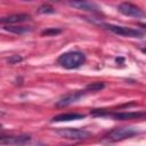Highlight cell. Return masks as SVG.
<instances>
[{
    "instance_id": "1",
    "label": "cell",
    "mask_w": 146,
    "mask_h": 146,
    "mask_svg": "<svg viewBox=\"0 0 146 146\" xmlns=\"http://www.w3.org/2000/svg\"><path fill=\"white\" fill-rule=\"evenodd\" d=\"M84 62H86V56L81 51H67L62 54L57 59V63L62 67L67 70L78 68L81 65H83Z\"/></svg>"
},
{
    "instance_id": "2",
    "label": "cell",
    "mask_w": 146,
    "mask_h": 146,
    "mask_svg": "<svg viewBox=\"0 0 146 146\" xmlns=\"http://www.w3.org/2000/svg\"><path fill=\"white\" fill-rule=\"evenodd\" d=\"M56 133L64 138L70 140H86L91 137V133L84 129H76V128H63L59 130H56Z\"/></svg>"
},
{
    "instance_id": "3",
    "label": "cell",
    "mask_w": 146,
    "mask_h": 146,
    "mask_svg": "<svg viewBox=\"0 0 146 146\" xmlns=\"http://www.w3.org/2000/svg\"><path fill=\"white\" fill-rule=\"evenodd\" d=\"M137 133H139V131L133 127H120V128H115L111 130L106 135V138L110 141H120V140L131 138L136 136Z\"/></svg>"
},
{
    "instance_id": "4",
    "label": "cell",
    "mask_w": 146,
    "mask_h": 146,
    "mask_svg": "<svg viewBox=\"0 0 146 146\" xmlns=\"http://www.w3.org/2000/svg\"><path fill=\"white\" fill-rule=\"evenodd\" d=\"M104 26L108 31H111L115 34L122 35V36H129V38H141L143 36V32L137 29L121 26V25H114V24H104Z\"/></svg>"
},
{
    "instance_id": "5",
    "label": "cell",
    "mask_w": 146,
    "mask_h": 146,
    "mask_svg": "<svg viewBox=\"0 0 146 146\" xmlns=\"http://www.w3.org/2000/svg\"><path fill=\"white\" fill-rule=\"evenodd\" d=\"M31 140V137L27 135H19V136H6L0 135V144L1 145H9V146H23Z\"/></svg>"
},
{
    "instance_id": "6",
    "label": "cell",
    "mask_w": 146,
    "mask_h": 146,
    "mask_svg": "<svg viewBox=\"0 0 146 146\" xmlns=\"http://www.w3.org/2000/svg\"><path fill=\"white\" fill-rule=\"evenodd\" d=\"M117 10L125 15V16H129V17H136V18H139V17H143L144 16V11L143 9H140L138 6L136 5H132L130 2H122L117 6Z\"/></svg>"
},
{
    "instance_id": "7",
    "label": "cell",
    "mask_w": 146,
    "mask_h": 146,
    "mask_svg": "<svg viewBox=\"0 0 146 146\" xmlns=\"http://www.w3.org/2000/svg\"><path fill=\"white\" fill-rule=\"evenodd\" d=\"M86 95V91L83 90H78V91H72V92H68L66 94L65 96H63L62 98H59L56 103V106L58 107H64V106H67L72 103H75L78 102L80 98H82L83 96Z\"/></svg>"
},
{
    "instance_id": "8",
    "label": "cell",
    "mask_w": 146,
    "mask_h": 146,
    "mask_svg": "<svg viewBox=\"0 0 146 146\" xmlns=\"http://www.w3.org/2000/svg\"><path fill=\"white\" fill-rule=\"evenodd\" d=\"M31 19V16L29 14H13L9 16H5L0 18V24H6V26L10 24H17V23H23L27 22Z\"/></svg>"
},
{
    "instance_id": "9",
    "label": "cell",
    "mask_w": 146,
    "mask_h": 146,
    "mask_svg": "<svg viewBox=\"0 0 146 146\" xmlns=\"http://www.w3.org/2000/svg\"><path fill=\"white\" fill-rule=\"evenodd\" d=\"M70 5L72 7H75L78 9L81 10H87V11H92V13H98L99 11V7L94 3V2H88V1H73L70 2Z\"/></svg>"
},
{
    "instance_id": "10",
    "label": "cell",
    "mask_w": 146,
    "mask_h": 146,
    "mask_svg": "<svg viewBox=\"0 0 146 146\" xmlns=\"http://www.w3.org/2000/svg\"><path fill=\"white\" fill-rule=\"evenodd\" d=\"M111 115L115 120H132V119L144 117L145 113L144 112H119V113H113Z\"/></svg>"
},
{
    "instance_id": "11",
    "label": "cell",
    "mask_w": 146,
    "mask_h": 146,
    "mask_svg": "<svg viewBox=\"0 0 146 146\" xmlns=\"http://www.w3.org/2000/svg\"><path fill=\"white\" fill-rule=\"evenodd\" d=\"M86 115L81 113H65V114H59L55 117H52L51 122H65V121H74V120H81L84 119Z\"/></svg>"
},
{
    "instance_id": "12",
    "label": "cell",
    "mask_w": 146,
    "mask_h": 146,
    "mask_svg": "<svg viewBox=\"0 0 146 146\" xmlns=\"http://www.w3.org/2000/svg\"><path fill=\"white\" fill-rule=\"evenodd\" d=\"M3 29L6 31L13 32V33H17V34H23V33H26V32L31 31V29L26 27V26H5Z\"/></svg>"
},
{
    "instance_id": "13",
    "label": "cell",
    "mask_w": 146,
    "mask_h": 146,
    "mask_svg": "<svg viewBox=\"0 0 146 146\" xmlns=\"http://www.w3.org/2000/svg\"><path fill=\"white\" fill-rule=\"evenodd\" d=\"M104 87H105V84H104L103 82H94V83L88 84L86 89H87L88 91H99V90H102Z\"/></svg>"
},
{
    "instance_id": "14",
    "label": "cell",
    "mask_w": 146,
    "mask_h": 146,
    "mask_svg": "<svg viewBox=\"0 0 146 146\" xmlns=\"http://www.w3.org/2000/svg\"><path fill=\"white\" fill-rule=\"evenodd\" d=\"M38 11L41 14H52V13H55V9L49 5H42Z\"/></svg>"
},
{
    "instance_id": "15",
    "label": "cell",
    "mask_w": 146,
    "mask_h": 146,
    "mask_svg": "<svg viewBox=\"0 0 146 146\" xmlns=\"http://www.w3.org/2000/svg\"><path fill=\"white\" fill-rule=\"evenodd\" d=\"M57 33H60V30L50 29V30H44V31L42 32V34H46V35H50V34H57Z\"/></svg>"
}]
</instances>
